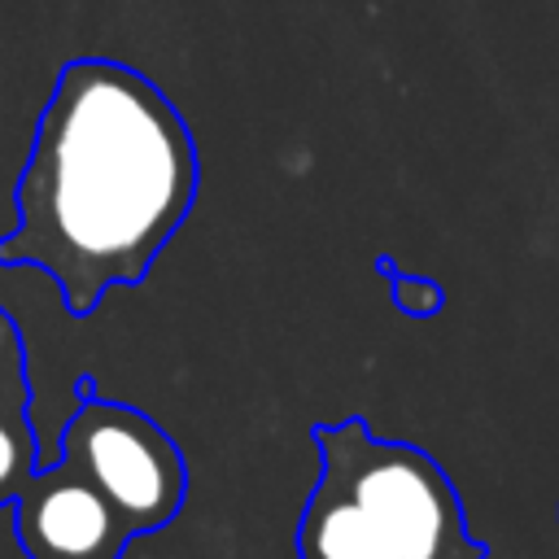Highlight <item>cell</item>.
<instances>
[{"instance_id": "1", "label": "cell", "mask_w": 559, "mask_h": 559, "mask_svg": "<svg viewBox=\"0 0 559 559\" xmlns=\"http://www.w3.org/2000/svg\"><path fill=\"white\" fill-rule=\"evenodd\" d=\"M201 157L183 109L135 66L74 57L35 118L0 266L44 271L87 319L140 284L197 205Z\"/></svg>"}, {"instance_id": "2", "label": "cell", "mask_w": 559, "mask_h": 559, "mask_svg": "<svg viewBox=\"0 0 559 559\" xmlns=\"http://www.w3.org/2000/svg\"><path fill=\"white\" fill-rule=\"evenodd\" d=\"M319 476L341 489L397 559H485L489 546L472 537L463 498L445 467L393 437H376L362 415L314 424Z\"/></svg>"}, {"instance_id": "3", "label": "cell", "mask_w": 559, "mask_h": 559, "mask_svg": "<svg viewBox=\"0 0 559 559\" xmlns=\"http://www.w3.org/2000/svg\"><path fill=\"white\" fill-rule=\"evenodd\" d=\"M79 389L83 402L61 428V459L105 493L131 537L166 528L188 498L183 450L153 415L114 397H96L92 380Z\"/></svg>"}, {"instance_id": "4", "label": "cell", "mask_w": 559, "mask_h": 559, "mask_svg": "<svg viewBox=\"0 0 559 559\" xmlns=\"http://www.w3.org/2000/svg\"><path fill=\"white\" fill-rule=\"evenodd\" d=\"M9 507L26 559H122L135 542L105 493L66 459L35 467Z\"/></svg>"}, {"instance_id": "5", "label": "cell", "mask_w": 559, "mask_h": 559, "mask_svg": "<svg viewBox=\"0 0 559 559\" xmlns=\"http://www.w3.org/2000/svg\"><path fill=\"white\" fill-rule=\"evenodd\" d=\"M35 467H39V445L31 424L26 349H22L17 323L0 306V507L13 502V493Z\"/></svg>"}, {"instance_id": "6", "label": "cell", "mask_w": 559, "mask_h": 559, "mask_svg": "<svg viewBox=\"0 0 559 559\" xmlns=\"http://www.w3.org/2000/svg\"><path fill=\"white\" fill-rule=\"evenodd\" d=\"M297 559H397V555L341 489L314 476V489L306 493L297 520Z\"/></svg>"}, {"instance_id": "7", "label": "cell", "mask_w": 559, "mask_h": 559, "mask_svg": "<svg viewBox=\"0 0 559 559\" xmlns=\"http://www.w3.org/2000/svg\"><path fill=\"white\" fill-rule=\"evenodd\" d=\"M393 297L411 314H432L441 306V288L428 280H411V275H393Z\"/></svg>"}]
</instances>
